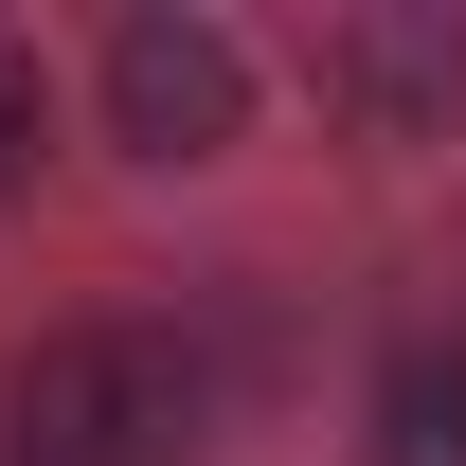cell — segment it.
<instances>
[{
	"label": "cell",
	"instance_id": "obj_1",
	"mask_svg": "<svg viewBox=\"0 0 466 466\" xmlns=\"http://www.w3.org/2000/svg\"><path fill=\"white\" fill-rule=\"evenodd\" d=\"M216 377L179 323H55L0 377V466H198Z\"/></svg>",
	"mask_w": 466,
	"mask_h": 466
},
{
	"label": "cell",
	"instance_id": "obj_2",
	"mask_svg": "<svg viewBox=\"0 0 466 466\" xmlns=\"http://www.w3.org/2000/svg\"><path fill=\"white\" fill-rule=\"evenodd\" d=\"M108 144L126 162H216L233 126H251V36H233L216 0H144V18H108Z\"/></svg>",
	"mask_w": 466,
	"mask_h": 466
},
{
	"label": "cell",
	"instance_id": "obj_3",
	"mask_svg": "<svg viewBox=\"0 0 466 466\" xmlns=\"http://www.w3.org/2000/svg\"><path fill=\"white\" fill-rule=\"evenodd\" d=\"M305 90L359 144H449L466 126V0H341L305 36Z\"/></svg>",
	"mask_w": 466,
	"mask_h": 466
},
{
	"label": "cell",
	"instance_id": "obj_5",
	"mask_svg": "<svg viewBox=\"0 0 466 466\" xmlns=\"http://www.w3.org/2000/svg\"><path fill=\"white\" fill-rule=\"evenodd\" d=\"M36 162H55V72L0 36V198H36Z\"/></svg>",
	"mask_w": 466,
	"mask_h": 466
},
{
	"label": "cell",
	"instance_id": "obj_4",
	"mask_svg": "<svg viewBox=\"0 0 466 466\" xmlns=\"http://www.w3.org/2000/svg\"><path fill=\"white\" fill-rule=\"evenodd\" d=\"M377 466H466V341L377 359Z\"/></svg>",
	"mask_w": 466,
	"mask_h": 466
}]
</instances>
